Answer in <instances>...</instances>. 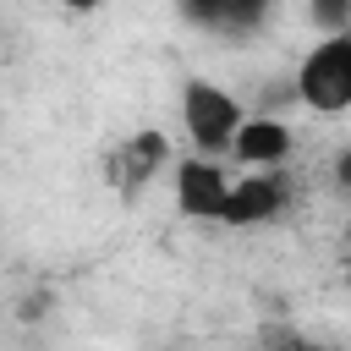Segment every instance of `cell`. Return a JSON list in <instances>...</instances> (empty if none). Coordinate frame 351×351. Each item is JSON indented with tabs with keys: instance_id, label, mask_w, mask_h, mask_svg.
<instances>
[{
	"instance_id": "obj_1",
	"label": "cell",
	"mask_w": 351,
	"mask_h": 351,
	"mask_svg": "<svg viewBox=\"0 0 351 351\" xmlns=\"http://www.w3.org/2000/svg\"><path fill=\"white\" fill-rule=\"evenodd\" d=\"M241 121H247V110L236 104L230 88H219V82H208V77H192V82L181 88V132H186L192 154L225 159Z\"/></svg>"
},
{
	"instance_id": "obj_2",
	"label": "cell",
	"mask_w": 351,
	"mask_h": 351,
	"mask_svg": "<svg viewBox=\"0 0 351 351\" xmlns=\"http://www.w3.org/2000/svg\"><path fill=\"white\" fill-rule=\"evenodd\" d=\"M296 99L313 115H346L351 110V27L346 33H324L302 66H296Z\"/></svg>"
},
{
	"instance_id": "obj_3",
	"label": "cell",
	"mask_w": 351,
	"mask_h": 351,
	"mask_svg": "<svg viewBox=\"0 0 351 351\" xmlns=\"http://www.w3.org/2000/svg\"><path fill=\"white\" fill-rule=\"evenodd\" d=\"M285 208H291V181H285L280 170L230 176V192H225L219 225H230V230H252V225H274Z\"/></svg>"
},
{
	"instance_id": "obj_4",
	"label": "cell",
	"mask_w": 351,
	"mask_h": 351,
	"mask_svg": "<svg viewBox=\"0 0 351 351\" xmlns=\"http://www.w3.org/2000/svg\"><path fill=\"white\" fill-rule=\"evenodd\" d=\"M170 165H176L170 137H165L159 126H143V132H132V137L110 154V186H115L121 197H143L148 181H159Z\"/></svg>"
},
{
	"instance_id": "obj_5",
	"label": "cell",
	"mask_w": 351,
	"mask_h": 351,
	"mask_svg": "<svg viewBox=\"0 0 351 351\" xmlns=\"http://www.w3.org/2000/svg\"><path fill=\"white\" fill-rule=\"evenodd\" d=\"M170 186H176V208L186 219H219L225 192H230V170L208 154H181L170 165Z\"/></svg>"
},
{
	"instance_id": "obj_6",
	"label": "cell",
	"mask_w": 351,
	"mask_h": 351,
	"mask_svg": "<svg viewBox=\"0 0 351 351\" xmlns=\"http://www.w3.org/2000/svg\"><path fill=\"white\" fill-rule=\"evenodd\" d=\"M296 148V132L280 121V115H247L230 137V159L247 165V170H280Z\"/></svg>"
},
{
	"instance_id": "obj_7",
	"label": "cell",
	"mask_w": 351,
	"mask_h": 351,
	"mask_svg": "<svg viewBox=\"0 0 351 351\" xmlns=\"http://www.w3.org/2000/svg\"><path fill=\"white\" fill-rule=\"evenodd\" d=\"M269 5L274 0H176L181 22H192V27L214 33V38H247V33H258L263 16H269Z\"/></svg>"
},
{
	"instance_id": "obj_8",
	"label": "cell",
	"mask_w": 351,
	"mask_h": 351,
	"mask_svg": "<svg viewBox=\"0 0 351 351\" xmlns=\"http://www.w3.org/2000/svg\"><path fill=\"white\" fill-rule=\"evenodd\" d=\"M307 22L318 33H346L351 27V0H307Z\"/></svg>"
},
{
	"instance_id": "obj_9",
	"label": "cell",
	"mask_w": 351,
	"mask_h": 351,
	"mask_svg": "<svg viewBox=\"0 0 351 351\" xmlns=\"http://www.w3.org/2000/svg\"><path fill=\"white\" fill-rule=\"evenodd\" d=\"M335 186H340V192H351V148H340V154H335Z\"/></svg>"
},
{
	"instance_id": "obj_10",
	"label": "cell",
	"mask_w": 351,
	"mask_h": 351,
	"mask_svg": "<svg viewBox=\"0 0 351 351\" xmlns=\"http://www.w3.org/2000/svg\"><path fill=\"white\" fill-rule=\"evenodd\" d=\"M60 5H66V11H99L104 0H60Z\"/></svg>"
},
{
	"instance_id": "obj_11",
	"label": "cell",
	"mask_w": 351,
	"mask_h": 351,
	"mask_svg": "<svg viewBox=\"0 0 351 351\" xmlns=\"http://www.w3.org/2000/svg\"><path fill=\"white\" fill-rule=\"evenodd\" d=\"M346 291H351V258H346Z\"/></svg>"
}]
</instances>
